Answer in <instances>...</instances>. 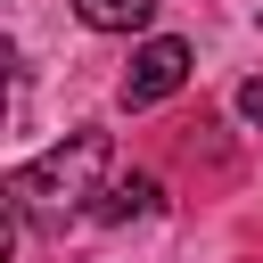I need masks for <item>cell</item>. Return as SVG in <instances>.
<instances>
[{"mask_svg": "<svg viewBox=\"0 0 263 263\" xmlns=\"http://www.w3.org/2000/svg\"><path fill=\"white\" fill-rule=\"evenodd\" d=\"M156 197H164V189H156L148 173H115V181L90 197V214H99V222H148V214H156Z\"/></svg>", "mask_w": 263, "mask_h": 263, "instance_id": "3", "label": "cell"}, {"mask_svg": "<svg viewBox=\"0 0 263 263\" xmlns=\"http://www.w3.org/2000/svg\"><path fill=\"white\" fill-rule=\"evenodd\" d=\"M74 16H82L90 33H140V25L156 16V0H74Z\"/></svg>", "mask_w": 263, "mask_h": 263, "instance_id": "4", "label": "cell"}, {"mask_svg": "<svg viewBox=\"0 0 263 263\" xmlns=\"http://www.w3.org/2000/svg\"><path fill=\"white\" fill-rule=\"evenodd\" d=\"M181 82H189V41L156 33V41H140L132 66H123V107H156V99H173Z\"/></svg>", "mask_w": 263, "mask_h": 263, "instance_id": "2", "label": "cell"}, {"mask_svg": "<svg viewBox=\"0 0 263 263\" xmlns=\"http://www.w3.org/2000/svg\"><path fill=\"white\" fill-rule=\"evenodd\" d=\"M107 132L99 123H82L66 148H49V156H33V164H16L8 173V214L25 222V214H74V205H90L107 181Z\"/></svg>", "mask_w": 263, "mask_h": 263, "instance_id": "1", "label": "cell"}, {"mask_svg": "<svg viewBox=\"0 0 263 263\" xmlns=\"http://www.w3.org/2000/svg\"><path fill=\"white\" fill-rule=\"evenodd\" d=\"M238 115H247V123H263V74H255V82H238Z\"/></svg>", "mask_w": 263, "mask_h": 263, "instance_id": "5", "label": "cell"}]
</instances>
